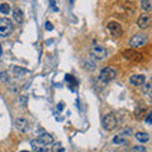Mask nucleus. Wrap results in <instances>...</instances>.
Here are the masks:
<instances>
[{"mask_svg":"<svg viewBox=\"0 0 152 152\" xmlns=\"http://www.w3.org/2000/svg\"><path fill=\"white\" fill-rule=\"evenodd\" d=\"M147 42V37L145 34H134L129 39V46L131 48H138L142 47Z\"/></svg>","mask_w":152,"mask_h":152,"instance_id":"0eeeda50","label":"nucleus"},{"mask_svg":"<svg viewBox=\"0 0 152 152\" xmlns=\"http://www.w3.org/2000/svg\"><path fill=\"white\" fill-rule=\"evenodd\" d=\"M13 23L10 19L1 18L0 19V37H8L13 32Z\"/></svg>","mask_w":152,"mask_h":152,"instance_id":"20e7f679","label":"nucleus"},{"mask_svg":"<svg viewBox=\"0 0 152 152\" xmlns=\"http://www.w3.org/2000/svg\"><path fill=\"white\" fill-rule=\"evenodd\" d=\"M142 86H143V91L147 94V95H150L151 94V83H143V85H142Z\"/></svg>","mask_w":152,"mask_h":152,"instance_id":"412c9836","label":"nucleus"},{"mask_svg":"<svg viewBox=\"0 0 152 152\" xmlns=\"http://www.w3.org/2000/svg\"><path fill=\"white\" fill-rule=\"evenodd\" d=\"M142 107H143V105H142ZM146 110H147V108H146V107H143V108L137 107V110H136V117H137V118H141V115H143V114L146 113Z\"/></svg>","mask_w":152,"mask_h":152,"instance_id":"6ab92c4d","label":"nucleus"},{"mask_svg":"<svg viewBox=\"0 0 152 152\" xmlns=\"http://www.w3.org/2000/svg\"><path fill=\"white\" fill-rule=\"evenodd\" d=\"M0 13H3V14H9L10 13V5L7 3H3V4H0Z\"/></svg>","mask_w":152,"mask_h":152,"instance_id":"f3484780","label":"nucleus"},{"mask_svg":"<svg viewBox=\"0 0 152 152\" xmlns=\"http://www.w3.org/2000/svg\"><path fill=\"white\" fill-rule=\"evenodd\" d=\"M0 56H1V45H0Z\"/></svg>","mask_w":152,"mask_h":152,"instance_id":"c85d7f7f","label":"nucleus"},{"mask_svg":"<svg viewBox=\"0 0 152 152\" xmlns=\"http://www.w3.org/2000/svg\"><path fill=\"white\" fill-rule=\"evenodd\" d=\"M117 76V71L112 69L110 66H107V67H104L102 71H100V75H99V80L103 83H109L112 81V80L115 79Z\"/></svg>","mask_w":152,"mask_h":152,"instance_id":"7ed1b4c3","label":"nucleus"},{"mask_svg":"<svg viewBox=\"0 0 152 152\" xmlns=\"http://www.w3.org/2000/svg\"><path fill=\"white\" fill-rule=\"evenodd\" d=\"M132 151H134V152H145L146 148L145 147H142V146H134V147H132Z\"/></svg>","mask_w":152,"mask_h":152,"instance_id":"5701e85b","label":"nucleus"},{"mask_svg":"<svg viewBox=\"0 0 152 152\" xmlns=\"http://www.w3.org/2000/svg\"><path fill=\"white\" fill-rule=\"evenodd\" d=\"M64 107H65V104H64V103H58V105H57L58 110H64Z\"/></svg>","mask_w":152,"mask_h":152,"instance_id":"cd10ccee","label":"nucleus"},{"mask_svg":"<svg viewBox=\"0 0 152 152\" xmlns=\"http://www.w3.org/2000/svg\"><path fill=\"white\" fill-rule=\"evenodd\" d=\"M28 71L26 69H22V67H19V66H14L13 67V74L15 77H19V76H23L24 74H27Z\"/></svg>","mask_w":152,"mask_h":152,"instance_id":"dca6fc26","label":"nucleus"},{"mask_svg":"<svg viewBox=\"0 0 152 152\" xmlns=\"http://www.w3.org/2000/svg\"><path fill=\"white\" fill-rule=\"evenodd\" d=\"M146 122H147V124H151L152 123V114H147V118H146Z\"/></svg>","mask_w":152,"mask_h":152,"instance_id":"a878e982","label":"nucleus"},{"mask_svg":"<svg viewBox=\"0 0 152 152\" xmlns=\"http://www.w3.org/2000/svg\"><path fill=\"white\" fill-rule=\"evenodd\" d=\"M136 140L142 142V143H146V142L150 141V134L146 132H138V133H136Z\"/></svg>","mask_w":152,"mask_h":152,"instance_id":"ddd939ff","label":"nucleus"},{"mask_svg":"<svg viewBox=\"0 0 152 152\" xmlns=\"http://www.w3.org/2000/svg\"><path fill=\"white\" fill-rule=\"evenodd\" d=\"M141 8H142V10H145L146 13H150L152 10V0H142Z\"/></svg>","mask_w":152,"mask_h":152,"instance_id":"2eb2a0df","label":"nucleus"},{"mask_svg":"<svg viewBox=\"0 0 152 152\" xmlns=\"http://www.w3.org/2000/svg\"><path fill=\"white\" fill-rule=\"evenodd\" d=\"M0 80L4 83H8L9 80H10V76H9V72L7 71H4V72H0Z\"/></svg>","mask_w":152,"mask_h":152,"instance_id":"aec40b11","label":"nucleus"},{"mask_svg":"<svg viewBox=\"0 0 152 152\" xmlns=\"http://www.w3.org/2000/svg\"><path fill=\"white\" fill-rule=\"evenodd\" d=\"M37 140L42 142L45 146H50L53 143V137H52V134H48V133H42V134L38 136Z\"/></svg>","mask_w":152,"mask_h":152,"instance_id":"f8f14e48","label":"nucleus"},{"mask_svg":"<svg viewBox=\"0 0 152 152\" xmlns=\"http://www.w3.org/2000/svg\"><path fill=\"white\" fill-rule=\"evenodd\" d=\"M131 133H132V129H131V128H127V129H124L122 132V137L128 136V134H131Z\"/></svg>","mask_w":152,"mask_h":152,"instance_id":"393cba45","label":"nucleus"},{"mask_svg":"<svg viewBox=\"0 0 152 152\" xmlns=\"http://www.w3.org/2000/svg\"><path fill=\"white\" fill-rule=\"evenodd\" d=\"M13 18L15 19V22H17V23H22V22H23V19H24L23 12H22L19 8H15V9L13 10Z\"/></svg>","mask_w":152,"mask_h":152,"instance_id":"4468645a","label":"nucleus"},{"mask_svg":"<svg viewBox=\"0 0 152 152\" xmlns=\"http://www.w3.org/2000/svg\"><path fill=\"white\" fill-rule=\"evenodd\" d=\"M151 24H152V17L148 13L142 14V15H140V18L137 19V26H138L141 29H148Z\"/></svg>","mask_w":152,"mask_h":152,"instance_id":"423d86ee","label":"nucleus"},{"mask_svg":"<svg viewBox=\"0 0 152 152\" xmlns=\"http://www.w3.org/2000/svg\"><path fill=\"white\" fill-rule=\"evenodd\" d=\"M64 150L65 148L62 147V145H61V143H53L51 146V148H50V151H52V152H60V151H64Z\"/></svg>","mask_w":152,"mask_h":152,"instance_id":"a211bd4d","label":"nucleus"},{"mask_svg":"<svg viewBox=\"0 0 152 152\" xmlns=\"http://www.w3.org/2000/svg\"><path fill=\"white\" fill-rule=\"evenodd\" d=\"M145 81H146L145 75H133L129 77V83L132 85H134V86H142Z\"/></svg>","mask_w":152,"mask_h":152,"instance_id":"9d476101","label":"nucleus"},{"mask_svg":"<svg viewBox=\"0 0 152 152\" xmlns=\"http://www.w3.org/2000/svg\"><path fill=\"white\" fill-rule=\"evenodd\" d=\"M107 31L112 37H121L123 34V28L118 22H109L107 26Z\"/></svg>","mask_w":152,"mask_h":152,"instance_id":"39448f33","label":"nucleus"},{"mask_svg":"<svg viewBox=\"0 0 152 152\" xmlns=\"http://www.w3.org/2000/svg\"><path fill=\"white\" fill-rule=\"evenodd\" d=\"M102 123H103V127H104V129L105 131H113V129H115L117 126H118L117 118L112 113L105 114V115L103 117V119H102Z\"/></svg>","mask_w":152,"mask_h":152,"instance_id":"f03ea898","label":"nucleus"},{"mask_svg":"<svg viewBox=\"0 0 152 152\" xmlns=\"http://www.w3.org/2000/svg\"><path fill=\"white\" fill-rule=\"evenodd\" d=\"M14 126H15V128L22 132V133H27L28 131L31 129V124L29 122H28L27 119H24V118H18V119H15V122H14Z\"/></svg>","mask_w":152,"mask_h":152,"instance_id":"6e6552de","label":"nucleus"},{"mask_svg":"<svg viewBox=\"0 0 152 152\" xmlns=\"http://www.w3.org/2000/svg\"><path fill=\"white\" fill-rule=\"evenodd\" d=\"M19 103H20L23 107H27V96H24V95H22V96L19 98Z\"/></svg>","mask_w":152,"mask_h":152,"instance_id":"b1692460","label":"nucleus"},{"mask_svg":"<svg viewBox=\"0 0 152 152\" xmlns=\"http://www.w3.org/2000/svg\"><path fill=\"white\" fill-rule=\"evenodd\" d=\"M31 147H32V150L36 151V152H45V151H48V150L46 148V146L42 143V142L38 141L37 138L31 141Z\"/></svg>","mask_w":152,"mask_h":152,"instance_id":"9b49d317","label":"nucleus"},{"mask_svg":"<svg viewBox=\"0 0 152 152\" xmlns=\"http://www.w3.org/2000/svg\"><path fill=\"white\" fill-rule=\"evenodd\" d=\"M123 56H124L127 60L134 61V62L142 60V55L138 53V52H136V51H133V50H127V51H124V52H123Z\"/></svg>","mask_w":152,"mask_h":152,"instance_id":"1a4fd4ad","label":"nucleus"},{"mask_svg":"<svg viewBox=\"0 0 152 152\" xmlns=\"http://www.w3.org/2000/svg\"><path fill=\"white\" fill-rule=\"evenodd\" d=\"M70 1H74V0H70Z\"/></svg>","mask_w":152,"mask_h":152,"instance_id":"c756f323","label":"nucleus"},{"mask_svg":"<svg viewBox=\"0 0 152 152\" xmlns=\"http://www.w3.org/2000/svg\"><path fill=\"white\" fill-rule=\"evenodd\" d=\"M124 138L123 137H121V136H115L113 138V143H115V145H121V143H124Z\"/></svg>","mask_w":152,"mask_h":152,"instance_id":"4be33fe9","label":"nucleus"},{"mask_svg":"<svg viewBox=\"0 0 152 152\" xmlns=\"http://www.w3.org/2000/svg\"><path fill=\"white\" fill-rule=\"evenodd\" d=\"M46 29H47V31H52V29H53V26H52L50 22H47V23H46Z\"/></svg>","mask_w":152,"mask_h":152,"instance_id":"bb28decb","label":"nucleus"},{"mask_svg":"<svg viewBox=\"0 0 152 152\" xmlns=\"http://www.w3.org/2000/svg\"><path fill=\"white\" fill-rule=\"evenodd\" d=\"M89 55L91 58H95V60H104L107 57L108 55V52L107 50L104 48V47L102 45H96V43H94L90 46V48H89Z\"/></svg>","mask_w":152,"mask_h":152,"instance_id":"f257e3e1","label":"nucleus"}]
</instances>
